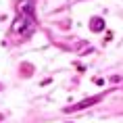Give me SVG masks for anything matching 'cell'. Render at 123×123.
Returning a JSON list of instances; mask_svg holds the SVG:
<instances>
[{"mask_svg":"<svg viewBox=\"0 0 123 123\" xmlns=\"http://www.w3.org/2000/svg\"><path fill=\"white\" fill-rule=\"evenodd\" d=\"M17 8H19V13L33 15V2H31V0H21L19 4H17Z\"/></svg>","mask_w":123,"mask_h":123,"instance_id":"obj_3","label":"cell"},{"mask_svg":"<svg viewBox=\"0 0 123 123\" xmlns=\"http://www.w3.org/2000/svg\"><path fill=\"white\" fill-rule=\"evenodd\" d=\"M90 29H92V31H102V29H104V19H100V17H92Z\"/></svg>","mask_w":123,"mask_h":123,"instance_id":"obj_4","label":"cell"},{"mask_svg":"<svg viewBox=\"0 0 123 123\" xmlns=\"http://www.w3.org/2000/svg\"><path fill=\"white\" fill-rule=\"evenodd\" d=\"M15 33H21V36H29L33 33L36 29V21H33V15H25V13H19V17L13 21V27H11Z\"/></svg>","mask_w":123,"mask_h":123,"instance_id":"obj_1","label":"cell"},{"mask_svg":"<svg viewBox=\"0 0 123 123\" xmlns=\"http://www.w3.org/2000/svg\"><path fill=\"white\" fill-rule=\"evenodd\" d=\"M102 96H92V98H86V100H81V102H77V104H73V106H67V113L69 111H79V109H86V106H92V104H96L98 100H100Z\"/></svg>","mask_w":123,"mask_h":123,"instance_id":"obj_2","label":"cell"}]
</instances>
